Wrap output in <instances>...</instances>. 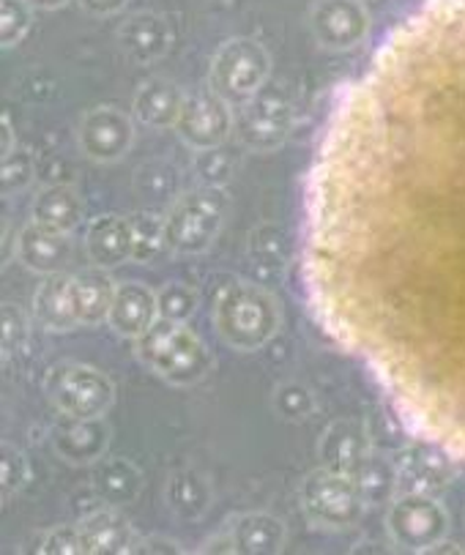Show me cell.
Returning a JSON list of instances; mask_svg holds the SVG:
<instances>
[{"instance_id": "obj_29", "label": "cell", "mask_w": 465, "mask_h": 555, "mask_svg": "<svg viewBox=\"0 0 465 555\" xmlns=\"http://www.w3.org/2000/svg\"><path fill=\"white\" fill-rule=\"evenodd\" d=\"M34 23V3L30 0H0V44L12 50L28 36Z\"/></svg>"}, {"instance_id": "obj_24", "label": "cell", "mask_w": 465, "mask_h": 555, "mask_svg": "<svg viewBox=\"0 0 465 555\" xmlns=\"http://www.w3.org/2000/svg\"><path fill=\"white\" fill-rule=\"evenodd\" d=\"M82 217H86V203H82L80 192L69 186V183L47 186V190H41L34 197V206H30V219L34 222L64 230V233L80 228Z\"/></svg>"}, {"instance_id": "obj_3", "label": "cell", "mask_w": 465, "mask_h": 555, "mask_svg": "<svg viewBox=\"0 0 465 555\" xmlns=\"http://www.w3.org/2000/svg\"><path fill=\"white\" fill-rule=\"evenodd\" d=\"M134 353L151 373L172 386H195L211 370V350L186 323L159 321L134 339Z\"/></svg>"}, {"instance_id": "obj_13", "label": "cell", "mask_w": 465, "mask_h": 555, "mask_svg": "<svg viewBox=\"0 0 465 555\" xmlns=\"http://www.w3.org/2000/svg\"><path fill=\"white\" fill-rule=\"evenodd\" d=\"M14 258L36 274H57L72 260V238L64 230L47 228L30 219L14 241Z\"/></svg>"}, {"instance_id": "obj_39", "label": "cell", "mask_w": 465, "mask_h": 555, "mask_svg": "<svg viewBox=\"0 0 465 555\" xmlns=\"http://www.w3.org/2000/svg\"><path fill=\"white\" fill-rule=\"evenodd\" d=\"M14 127H12V118H9L7 113H3V149H0V159L9 154H14Z\"/></svg>"}, {"instance_id": "obj_15", "label": "cell", "mask_w": 465, "mask_h": 555, "mask_svg": "<svg viewBox=\"0 0 465 555\" xmlns=\"http://www.w3.org/2000/svg\"><path fill=\"white\" fill-rule=\"evenodd\" d=\"M86 253L91 263L99 266V269L109 271L129 263L138 255V233H134L132 219L118 217V214L99 217L88 228Z\"/></svg>"}, {"instance_id": "obj_26", "label": "cell", "mask_w": 465, "mask_h": 555, "mask_svg": "<svg viewBox=\"0 0 465 555\" xmlns=\"http://www.w3.org/2000/svg\"><path fill=\"white\" fill-rule=\"evenodd\" d=\"M93 490L107 506H127L143 490V474L124 457H102L93 468Z\"/></svg>"}, {"instance_id": "obj_11", "label": "cell", "mask_w": 465, "mask_h": 555, "mask_svg": "<svg viewBox=\"0 0 465 555\" xmlns=\"http://www.w3.org/2000/svg\"><path fill=\"white\" fill-rule=\"evenodd\" d=\"M290 129H294V104L269 88L244 102L236 115L238 140L253 151L280 149Z\"/></svg>"}, {"instance_id": "obj_28", "label": "cell", "mask_w": 465, "mask_h": 555, "mask_svg": "<svg viewBox=\"0 0 465 555\" xmlns=\"http://www.w3.org/2000/svg\"><path fill=\"white\" fill-rule=\"evenodd\" d=\"M271 405H274L276 416H282L285 422H305L315 413L318 400L310 386L299 384V380H285L271 395Z\"/></svg>"}, {"instance_id": "obj_19", "label": "cell", "mask_w": 465, "mask_h": 555, "mask_svg": "<svg viewBox=\"0 0 465 555\" xmlns=\"http://www.w3.org/2000/svg\"><path fill=\"white\" fill-rule=\"evenodd\" d=\"M34 321L47 332H72L80 326L72 298V276L57 271L47 274L34 293Z\"/></svg>"}, {"instance_id": "obj_38", "label": "cell", "mask_w": 465, "mask_h": 555, "mask_svg": "<svg viewBox=\"0 0 465 555\" xmlns=\"http://www.w3.org/2000/svg\"><path fill=\"white\" fill-rule=\"evenodd\" d=\"M201 553H236V542H233L230 531L224 528L219 537H211L208 542L201 544Z\"/></svg>"}, {"instance_id": "obj_17", "label": "cell", "mask_w": 465, "mask_h": 555, "mask_svg": "<svg viewBox=\"0 0 465 555\" xmlns=\"http://www.w3.org/2000/svg\"><path fill=\"white\" fill-rule=\"evenodd\" d=\"M118 44L124 55L140 66L156 64L172 44V28L162 14L138 12L118 28Z\"/></svg>"}, {"instance_id": "obj_31", "label": "cell", "mask_w": 465, "mask_h": 555, "mask_svg": "<svg viewBox=\"0 0 465 555\" xmlns=\"http://www.w3.org/2000/svg\"><path fill=\"white\" fill-rule=\"evenodd\" d=\"M28 479H30L28 457H25L14 443L9 441L0 443V495H3V501L17 495V492L28 485Z\"/></svg>"}, {"instance_id": "obj_21", "label": "cell", "mask_w": 465, "mask_h": 555, "mask_svg": "<svg viewBox=\"0 0 465 555\" xmlns=\"http://www.w3.org/2000/svg\"><path fill=\"white\" fill-rule=\"evenodd\" d=\"M82 533V550L91 555H107V553H132L138 537H134L132 526L121 512H115V506L99 509L88 515L80 522Z\"/></svg>"}, {"instance_id": "obj_36", "label": "cell", "mask_w": 465, "mask_h": 555, "mask_svg": "<svg viewBox=\"0 0 465 555\" xmlns=\"http://www.w3.org/2000/svg\"><path fill=\"white\" fill-rule=\"evenodd\" d=\"M132 553H181V544L172 542V539L167 537H145V539H138V544H134Z\"/></svg>"}, {"instance_id": "obj_23", "label": "cell", "mask_w": 465, "mask_h": 555, "mask_svg": "<svg viewBox=\"0 0 465 555\" xmlns=\"http://www.w3.org/2000/svg\"><path fill=\"white\" fill-rule=\"evenodd\" d=\"M115 287L118 285L109 280L107 269H99V266L72 276V298H75V312L80 326H96V323L107 321Z\"/></svg>"}, {"instance_id": "obj_34", "label": "cell", "mask_w": 465, "mask_h": 555, "mask_svg": "<svg viewBox=\"0 0 465 555\" xmlns=\"http://www.w3.org/2000/svg\"><path fill=\"white\" fill-rule=\"evenodd\" d=\"M39 553H50V555H82V533L80 526H57L52 531H47L41 537Z\"/></svg>"}, {"instance_id": "obj_8", "label": "cell", "mask_w": 465, "mask_h": 555, "mask_svg": "<svg viewBox=\"0 0 465 555\" xmlns=\"http://www.w3.org/2000/svg\"><path fill=\"white\" fill-rule=\"evenodd\" d=\"M47 397L64 416L96 418L113 408L115 386L96 366L66 361L47 378Z\"/></svg>"}, {"instance_id": "obj_1", "label": "cell", "mask_w": 465, "mask_h": 555, "mask_svg": "<svg viewBox=\"0 0 465 555\" xmlns=\"http://www.w3.org/2000/svg\"><path fill=\"white\" fill-rule=\"evenodd\" d=\"M301 276L405 429L465 463V0H425L334 99Z\"/></svg>"}, {"instance_id": "obj_32", "label": "cell", "mask_w": 465, "mask_h": 555, "mask_svg": "<svg viewBox=\"0 0 465 555\" xmlns=\"http://www.w3.org/2000/svg\"><path fill=\"white\" fill-rule=\"evenodd\" d=\"M36 176V167L30 154L25 151H14V154L3 156V165H0V195L14 197L20 192H25L30 186Z\"/></svg>"}, {"instance_id": "obj_30", "label": "cell", "mask_w": 465, "mask_h": 555, "mask_svg": "<svg viewBox=\"0 0 465 555\" xmlns=\"http://www.w3.org/2000/svg\"><path fill=\"white\" fill-rule=\"evenodd\" d=\"M156 296H159V318H165V321L186 323L201 304L195 287L184 285V282H170L162 291H156Z\"/></svg>"}, {"instance_id": "obj_16", "label": "cell", "mask_w": 465, "mask_h": 555, "mask_svg": "<svg viewBox=\"0 0 465 555\" xmlns=\"http://www.w3.org/2000/svg\"><path fill=\"white\" fill-rule=\"evenodd\" d=\"M52 447L64 460L75 465L99 463L109 447V424L104 416L72 418L52 429Z\"/></svg>"}, {"instance_id": "obj_27", "label": "cell", "mask_w": 465, "mask_h": 555, "mask_svg": "<svg viewBox=\"0 0 465 555\" xmlns=\"http://www.w3.org/2000/svg\"><path fill=\"white\" fill-rule=\"evenodd\" d=\"M353 474H357L367 504H386V501H391V492L397 490V481H400L395 465L386 457H375V454H367Z\"/></svg>"}, {"instance_id": "obj_25", "label": "cell", "mask_w": 465, "mask_h": 555, "mask_svg": "<svg viewBox=\"0 0 465 555\" xmlns=\"http://www.w3.org/2000/svg\"><path fill=\"white\" fill-rule=\"evenodd\" d=\"M165 501L172 509V515H179L181 520H201L214 501V487L206 474L195 468L176 470L167 479Z\"/></svg>"}, {"instance_id": "obj_10", "label": "cell", "mask_w": 465, "mask_h": 555, "mask_svg": "<svg viewBox=\"0 0 465 555\" xmlns=\"http://www.w3.org/2000/svg\"><path fill=\"white\" fill-rule=\"evenodd\" d=\"M230 107L233 104L217 96L211 88L192 93V96H186L184 109L179 115L176 134L192 151L219 149L230 138V132L236 129V115Z\"/></svg>"}, {"instance_id": "obj_20", "label": "cell", "mask_w": 465, "mask_h": 555, "mask_svg": "<svg viewBox=\"0 0 465 555\" xmlns=\"http://www.w3.org/2000/svg\"><path fill=\"white\" fill-rule=\"evenodd\" d=\"M228 531L236 542V553L244 555H276L287 544L285 522L269 512H247V515L230 517Z\"/></svg>"}, {"instance_id": "obj_6", "label": "cell", "mask_w": 465, "mask_h": 555, "mask_svg": "<svg viewBox=\"0 0 465 555\" xmlns=\"http://www.w3.org/2000/svg\"><path fill=\"white\" fill-rule=\"evenodd\" d=\"M271 77V57L260 41L236 36L228 39L211 57L208 88L228 104H238L258 96Z\"/></svg>"}, {"instance_id": "obj_2", "label": "cell", "mask_w": 465, "mask_h": 555, "mask_svg": "<svg viewBox=\"0 0 465 555\" xmlns=\"http://www.w3.org/2000/svg\"><path fill=\"white\" fill-rule=\"evenodd\" d=\"M282 326L276 298L255 282H233L214 304V328L233 350L253 353L266 348Z\"/></svg>"}, {"instance_id": "obj_40", "label": "cell", "mask_w": 465, "mask_h": 555, "mask_svg": "<svg viewBox=\"0 0 465 555\" xmlns=\"http://www.w3.org/2000/svg\"><path fill=\"white\" fill-rule=\"evenodd\" d=\"M30 3H34V9H47V12H52V9L66 7L69 0H30Z\"/></svg>"}, {"instance_id": "obj_5", "label": "cell", "mask_w": 465, "mask_h": 555, "mask_svg": "<svg viewBox=\"0 0 465 555\" xmlns=\"http://www.w3.org/2000/svg\"><path fill=\"white\" fill-rule=\"evenodd\" d=\"M299 499L307 520L318 528H326V531L353 528L362 520L364 506H367L357 474L334 470L326 465L307 476Z\"/></svg>"}, {"instance_id": "obj_33", "label": "cell", "mask_w": 465, "mask_h": 555, "mask_svg": "<svg viewBox=\"0 0 465 555\" xmlns=\"http://www.w3.org/2000/svg\"><path fill=\"white\" fill-rule=\"evenodd\" d=\"M28 318L23 315L17 304H3V318H0V350H3V359L14 353V350H23L28 345Z\"/></svg>"}, {"instance_id": "obj_7", "label": "cell", "mask_w": 465, "mask_h": 555, "mask_svg": "<svg viewBox=\"0 0 465 555\" xmlns=\"http://www.w3.org/2000/svg\"><path fill=\"white\" fill-rule=\"evenodd\" d=\"M391 542L405 553H432L449 537V515L430 492L409 490L389 504L386 515Z\"/></svg>"}, {"instance_id": "obj_12", "label": "cell", "mask_w": 465, "mask_h": 555, "mask_svg": "<svg viewBox=\"0 0 465 555\" xmlns=\"http://www.w3.org/2000/svg\"><path fill=\"white\" fill-rule=\"evenodd\" d=\"M310 30L326 50H353L367 39L370 12L364 0H315L310 9Z\"/></svg>"}, {"instance_id": "obj_4", "label": "cell", "mask_w": 465, "mask_h": 555, "mask_svg": "<svg viewBox=\"0 0 465 555\" xmlns=\"http://www.w3.org/2000/svg\"><path fill=\"white\" fill-rule=\"evenodd\" d=\"M228 217V195L222 186H197L170 203L165 214L167 249L179 255H201L211 249Z\"/></svg>"}, {"instance_id": "obj_14", "label": "cell", "mask_w": 465, "mask_h": 555, "mask_svg": "<svg viewBox=\"0 0 465 555\" xmlns=\"http://www.w3.org/2000/svg\"><path fill=\"white\" fill-rule=\"evenodd\" d=\"M159 321V296L143 282H121L115 287L107 326L118 337L138 339Z\"/></svg>"}, {"instance_id": "obj_22", "label": "cell", "mask_w": 465, "mask_h": 555, "mask_svg": "<svg viewBox=\"0 0 465 555\" xmlns=\"http://www.w3.org/2000/svg\"><path fill=\"white\" fill-rule=\"evenodd\" d=\"M318 452H321V460L326 468L353 474L362 465V460L370 454V438L359 422L339 418V422H334L323 433Z\"/></svg>"}, {"instance_id": "obj_35", "label": "cell", "mask_w": 465, "mask_h": 555, "mask_svg": "<svg viewBox=\"0 0 465 555\" xmlns=\"http://www.w3.org/2000/svg\"><path fill=\"white\" fill-rule=\"evenodd\" d=\"M197 176L203 178V186H222L230 178V170H233V162L224 154H219V149L211 151H197Z\"/></svg>"}, {"instance_id": "obj_18", "label": "cell", "mask_w": 465, "mask_h": 555, "mask_svg": "<svg viewBox=\"0 0 465 555\" xmlns=\"http://www.w3.org/2000/svg\"><path fill=\"white\" fill-rule=\"evenodd\" d=\"M184 102L186 93L176 82L165 77H151L134 93L132 115L148 129H176Z\"/></svg>"}, {"instance_id": "obj_37", "label": "cell", "mask_w": 465, "mask_h": 555, "mask_svg": "<svg viewBox=\"0 0 465 555\" xmlns=\"http://www.w3.org/2000/svg\"><path fill=\"white\" fill-rule=\"evenodd\" d=\"M129 0H80V7L93 17H113V14L124 12Z\"/></svg>"}, {"instance_id": "obj_9", "label": "cell", "mask_w": 465, "mask_h": 555, "mask_svg": "<svg viewBox=\"0 0 465 555\" xmlns=\"http://www.w3.org/2000/svg\"><path fill=\"white\" fill-rule=\"evenodd\" d=\"M77 145L82 154L99 165H113L121 162L134 145V120L109 104L86 109L80 127H77Z\"/></svg>"}]
</instances>
